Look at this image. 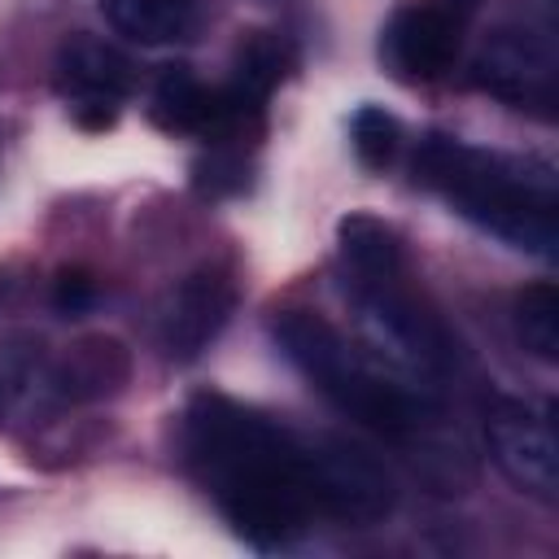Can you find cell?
<instances>
[{"mask_svg": "<svg viewBox=\"0 0 559 559\" xmlns=\"http://www.w3.org/2000/svg\"><path fill=\"white\" fill-rule=\"evenodd\" d=\"M415 175L441 197H450L472 223H480L498 240L542 258L555 253L559 223H555V179L546 166H528L520 157L428 135L415 153Z\"/></svg>", "mask_w": 559, "mask_h": 559, "instance_id": "3", "label": "cell"}, {"mask_svg": "<svg viewBox=\"0 0 559 559\" xmlns=\"http://www.w3.org/2000/svg\"><path fill=\"white\" fill-rule=\"evenodd\" d=\"M341 253L354 271V284H380L402 275V240L389 223L371 214H349L341 223Z\"/></svg>", "mask_w": 559, "mask_h": 559, "instance_id": "12", "label": "cell"}, {"mask_svg": "<svg viewBox=\"0 0 559 559\" xmlns=\"http://www.w3.org/2000/svg\"><path fill=\"white\" fill-rule=\"evenodd\" d=\"M485 437H489V454H493L498 472L515 489H524L542 502L559 498V441L542 411H533L528 402L502 397V402H493V411L485 419Z\"/></svg>", "mask_w": 559, "mask_h": 559, "instance_id": "5", "label": "cell"}, {"mask_svg": "<svg viewBox=\"0 0 559 559\" xmlns=\"http://www.w3.org/2000/svg\"><path fill=\"white\" fill-rule=\"evenodd\" d=\"M476 83L511 105L550 100L555 92V52L533 31H498L485 39L472 66Z\"/></svg>", "mask_w": 559, "mask_h": 559, "instance_id": "7", "label": "cell"}, {"mask_svg": "<svg viewBox=\"0 0 559 559\" xmlns=\"http://www.w3.org/2000/svg\"><path fill=\"white\" fill-rule=\"evenodd\" d=\"M384 57L402 79H441L459 57V17L445 4H406L384 31Z\"/></svg>", "mask_w": 559, "mask_h": 559, "instance_id": "9", "label": "cell"}, {"mask_svg": "<svg viewBox=\"0 0 559 559\" xmlns=\"http://www.w3.org/2000/svg\"><path fill=\"white\" fill-rule=\"evenodd\" d=\"M109 26L135 44H175L192 31L197 0H100Z\"/></svg>", "mask_w": 559, "mask_h": 559, "instance_id": "13", "label": "cell"}, {"mask_svg": "<svg viewBox=\"0 0 559 559\" xmlns=\"http://www.w3.org/2000/svg\"><path fill=\"white\" fill-rule=\"evenodd\" d=\"M188 454L231 528L258 546L288 542L314 511L301 472V441L227 397L192 402Z\"/></svg>", "mask_w": 559, "mask_h": 559, "instance_id": "1", "label": "cell"}, {"mask_svg": "<svg viewBox=\"0 0 559 559\" xmlns=\"http://www.w3.org/2000/svg\"><path fill=\"white\" fill-rule=\"evenodd\" d=\"M275 341L336 411H345L376 437L402 445L424 480L441 476L463 454L459 437L445 432L437 406L424 393L393 380L362 349H354L328 319L310 310H284L275 319Z\"/></svg>", "mask_w": 559, "mask_h": 559, "instance_id": "2", "label": "cell"}, {"mask_svg": "<svg viewBox=\"0 0 559 559\" xmlns=\"http://www.w3.org/2000/svg\"><path fill=\"white\" fill-rule=\"evenodd\" d=\"M476 4H480V0H445V9H450L454 17H467V13H476Z\"/></svg>", "mask_w": 559, "mask_h": 559, "instance_id": "18", "label": "cell"}, {"mask_svg": "<svg viewBox=\"0 0 559 559\" xmlns=\"http://www.w3.org/2000/svg\"><path fill=\"white\" fill-rule=\"evenodd\" d=\"M236 306V284L218 271V266H201L192 271L166 301L162 310V345L170 358L188 362L197 358L231 319Z\"/></svg>", "mask_w": 559, "mask_h": 559, "instance_id": "6", "label": "cell"}, {"mask_svg": "<svg viewBox=\"0 0 559 559\" xmlns=\"http://www.w3.org/2000/svg\"><path fill=\"white\" fill-rule=\"evenodd\" d=\"M127 376H131V354L114 336H83L66 345L48 367L57 406H83V402L114 397L127 384Z\"/></svg>", "mask_w": 559, "mask_h": 559, "instance_id": "10", "label": "cell"}, {"mask_svg": "<svg viewBox=\"0 0 559 559\" xmlns=\"http://www.w3.org/2000/svg\"><path fill=\"white\" fill-rule=\"evenodd\" d=\"M96 301V280L87 271H61L57 284H52V306L61 314H79Z\"/></svg>", "mask_w": 559, "mask_h": 559, "instance_id": "17", "label": "cell"}, {"mask_svg": "<svg viewBox=\"0 0 559 559\" xmlns=\"http://www.w3.org/2000/svg\"><path fill=\"white\" fill-rule=\"evenodd\" d=\"M288 70V48L284 39H275L271 31H253L240 48H236V74H231V92L245 105H262L271 96V87L284 79Z\"/></svg>", "mask_w": 559, "mask_h": 559, "instance_id": "14", "label": "cell"}, {"mask_svg": "<svg viewBox=\"0 0 559 559\" xmlns=\"http://www.w3.org/2000/svg\"><path fill=\"white\" fill-rule=\"evenodd\" d=\"M301 472L310 507L345 520V524H376L393 511V480L384 463L341 437L301 441Z\"/></svg>", "mask_w": 559, "mask_h": 559, "instance_id": "4", "label": "cell"}, {"mask_svg": "<svg viewBox=\"0 0 559 559\" xmlns=\"http://www.w3.org/2000/svg\"><path fill=\"white\" fill-rule=\"evenodd\" d=\"M515 332L542 362H559V293L555 284H528L515 297Z\"/></svg>", "mask_w": 559, "mask_h": 559, "instance_id": "15", "label": "cell"}, {"mask_svg": "<svg viewBox=\"0 0 559 559\" xmlns=\"http://www.w3.org/2000/svg\"><path fill=\"white\" fill-rule=\"evenodd\" d=\"M52 70H57V92L79 109H96L100 118H109V109L127 100L135 87V66L96 35H70L57 48Z\"/></svg>", "mask_w": 559, "mask_h": 559, "instance_id": "8", "label": "cell"}, {"mask_svg": "<svg viewBox=\"0 0 559 559\" xmlns=\"http://www.w3.org/2000/svg\"><path fill=\"white\" fill-rule=\"evenodd\" d=\"M397 140H402V131H397L393 114H384L376 105L354 114V153L362 157V166H371V170L389 166L393 153H397Z\"/></svg>", "mask_w": 559, "mask_h": 559, "instance_id": "16", "label": "cell"}, {"mask_svg": "<svg viewBox=\"0 0 559 559\" xmlns=\"http://www.w3.org/2000/svg\"><path fill=\"white\" fill-rule=\"evenodd\" d=\"M48 367H52V358L44 354V345L35 336H26V332L0 336V424L31 419L35 411L57 406Z\"/></svg>", "mask_w": 559, "mask_h": 559, "instance_id": "11", "label": "cell"}]
</instances>
